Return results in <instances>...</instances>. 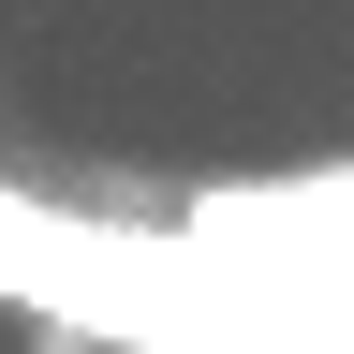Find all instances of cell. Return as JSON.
Returning <instances> with one entry per match:
<instances>
[{
    "mask_svg": "<svg viewBox=\"0 0 354 354\" xmlns=\"http://www.w3.org/2000/svg\"><path fill=\"white\" fill-rule=\"evenodd\" d=\"M0 281H15V295H59V310H104V325H133V339H192L162 310L177 281H192L177 251H148V236H74V221H44L15 192H0Z\"/></svg>",
    "mask_w": 354,
    "mask_h": 354,
    "instance_id": "cell-1",
    "label": "cell"
}]
</instances>
